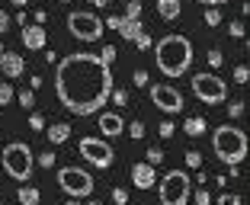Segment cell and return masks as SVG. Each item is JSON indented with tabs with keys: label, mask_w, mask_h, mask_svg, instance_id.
Returning <instances> with one entry per match:
<instances>
[{
	"label": "cell",
	"mask_w": 250,
	"mask_h": 205,
	"mask_svg": "<svg viewBox=\"0 0 250 205\" xmlns=\"http://www.w3.org/2000/svg\"><path fill=\"white\" fill-rule=\"evenodd\" d=\"M212 147H215L221 164H228V167L231 164H241L247 157V135L241 128H234V125H218L212 135Z\"/></svg>",
	"instance_id": "3"
},
{
	"label": "cell",
	"mask_w": 250,
	"mask_h": 205,
	"mask_svg": "<svg viewBox=\"0 0 250 205\" xmlns=\"http://www.w3.org/2000/svg\"><path fill=\"white\" fill-rule=\"evenodd\" d=\"M90 3H96V7H106V3H109V0H90Z\"/></svg>",
	"instance_id": "43"
},
{
	"label": "cell",
	"mask_w": 250,
	"mask_h": 205,
	"mask_svg": "<svg viewBox=\"0 0 250 205\" xmlns=\"http://www.w3.org/2000/svg\"><path fill=\"white\" fill-rule=\"evenodd\" d=\"M208 64H212V67H221V51H218V48L208 51Z\"/></svg>",
	"instance_id": "34"
},
{
	"label": "cell",
	"mask_w": 250,
	"mask_h": 205,
	"mask_svg": "<svg viewBox=\"0 0 250 205\" xmlns=\"http://www.w3.org/2000/svg\"><path fill=\"white\" fill-rule=\"evenodd\" d=\"M206 22H208V26H218V22H221V10L218 7H208L206 10Z\"/></svg>",
	"instance_id": "22"
},
{
	"label": "cell",
	"mask_w": 250,
	"mask_h": 205,
	"mask_svg": "<svg viewBox=\"0 0 250 205\" xmlns=\"http://www.w3.org/2000/svg\"><path fill=\"white\" fill-rule=\"evenodd\" d=\"M0 71L16 81V77H22V71H26V61H22L20 55H13V51H3V55H0Z\"/></svg>",
	"instance_id": "14"
},
{
	"label": "cell",
	"mask_w": 250,
	"mask_h": 205,
	"mask_svg": "<svg viewBox=\"0 0 250 205\" xmlns=\"http://www.w3.org/2000/svg\"><path fill=\"white\" fill-rule=\"evenodd\" d=\"M112 199H116L119 205H125V199H128V192H125V189H119V186H116V189H112Z\"/></svg>",
	"instance_id": "38"
},
{
	"label": "cell",
	"mask_w": 250,
	"mask_h": 205,
	"mask_svg": "<svg viewBox=\"0 0 250 205\" xmlns=\"http://www.w3.org/2000/svg\"><path fill=\"white\" fill-rule=\"evenodd\" d=\"M45 132H48V141H52V144H64V141L71 138V125L58 122V125H52V128H45Z\"/></svg>",
	"instance_id": "17"
},
{
	"label": "cell",
	"mask_w": 250,
	"mask_h": 205,
	"mask_svg": "<svg viewBox=\"0 0 250 205\" xmlns=\"http://www.w3.org/2000/svg\"><path fill=\"white\" fill-rule=\"evenodd\" d=\"M161 205H186L189 199V176L183 170H170L161 180Z\"/></svg>",
	"instance_id": "6"
},
{
	"label": "cell",
	"mask_w": 250,
	"mask_h": 205,
	"mask_svg": "<svg viewBox=\"0 0 250 205\" xmlns=\"http://www.w3.org/2000/svg\"><path fill=\"white\" fill-rule=\"evenodd\" d=\"M55 93L61 106L74 116H93L103 109L112 93V71L100 55L77 51L58 61L55 71Z\"/></svg>",
	"instance_id": "1"
},
{
	"label": "cell",
	"mask_w": 250,
	"mask_h": 205,
	"mask_svg": "<svg viewBox=\"0 0 250 205\" xmlns=\"http://www.w3.org/2000/svg\"><path fill=\"white\" fill-rule=\"evenodd\" d=\"M151 102H154L161 112H180L183 109V93H180L177 87H170V83H154L151 87Z\"/></svg>",
	"instance_id": "10"
},
{
	"label": "cell",
	"mask_w": 250,
	"mask_h": 205,
	"mask_svg": "<svg viewBox=\"0 0 250 205\" xmlns=\"http://www.w3.org/2000/svg\"><path fill=\"white\" fill-rule=\"evenodd\" d=\"M39 199H42V192L36 186H22L20 189V205H39Z\"/></svg>",
	"instance_id": "19"
},
{
	"label": "cell",
	"mask_w": 250,
	"mask_h": 205,
	"mask_svg": "<svg viewBox=\"0 0 250 205\" xmlns=\"http://www.w3.org/2000/svg\"><path fill=\"white\" fill-rule=\"evenodd\" d=\"M45 42H48V32H45V26H22V45L29 51H42Z\"/></svg>",
	"instance_id": "12"
},
{
	"label": "cell",
	"mask_w": 250,
	"mask_h": 205,
	"mask_svg": "<svg viewBox=\"0 0 250 205\" xmlns=\"http://www.w3.org/2000/svg\"><path fill=\"white\" fill-rule=\"evenodd\" d=\"M154 167H151V164H135L132 167V183L138 186V189H151V186H154Z\"/></svg>",
	"instance_id": "15"
},
{
	"label": "cell",
	"mask_w": 250,
	"mask_h": 205,
	"mask_svg": "<svg viewBox=\"0 0 250 205\" xmlns=\"http://www.w3.org/2000/svg\"><path fill=\"white\" fill-rule=\"evenodd\" d=\"M218 205H241V196H234V192H225V196H218Z\"/></svg>",
	"instance_id": "29"
},
{
	"label": "cell",
	"mask_w": 250,
	"mask_h": 205,
	"mask_svg": "<svg viewBox=\"0 0 250 205\" xmlns=\"http://www.w3.org/2000/svg\"><path fill=\"white\" fill-rule=\"evenodd\" d=\"M0 55H3V42H0Z\"/></svg>",
	"instance_id": "47"
},
{
	"label": "cell",
	"mask_w": 250,
	"mask_h": 205,
	"mask_svg": "<svg viewBox=\"0 0 250 205\" xmlns=\"http://www.w3.org/2000/svg\"><path fill=\"white\" fill-rule=\"evenodd\" d=\"M128 135H132V138H145V122H141V119L132 122V125H128Z\"/></svg>",
	"instance_id": "27"
},
{
	"label": "cell",
	"mask_w": 250,
	"mask_h": 205,
	"mask_svg": "<svg viewBox=\"0 0 250 205\" xmlns=\"http://www.w3.org/2000/svg\"><path fill=\"white\" fill-rule=\"evenodd\" d=\"M90 205H103V202H96V199H90Z\"/></svg>",
	"instance_id": "46"
},
{
	"label": "cell",
	"mask_w": 250,
	"mask_h": 205,
	"mask_svg": "<svg viewBox=\"0 0 250 205\" xmlns=\"http://www.w3.org/2000/svg\"><path fill=\"white\" fill-rule=\"evenodd\" d=\"M228 112H231V116H241V112H244V102H231V106H228Z\"/></svg>",
	"instance_id": "40"
},
{
	"label": "cell",
	"mask_w": 250,
	"mask_h": 205,
	"mask_svg": "<svg viewBox=\"0 0 250 205\" xmlns=\"http://www.w3.org/2000/svg\"><path fill=\"white\" fill-rule=\"evenodd\" d=\"M196 205H212V196H208V189H199V192H196Z\"/></svg>",
	"instance_id": "33"
},
{
	"label": "cell",
	"mask_w": 250,
	"mask_h": 205,
	"mask_svg": "<svg viewBox=\"0 0 250 205\" xmlns=\"http://www.w3.org/2000/svg\"><path fill=\"white\" fill-rule=\"evenodd\" d=\"M186 167H192V170L202 167V157H199V151H186Z\"/></svg>",
	"instance_id": "23"
},
{
	"label": "cell",
	"mask_w": 250,
	"mask_h": 205,
	"mask_svg": "<svg viewBox=\"0 0 250 205\" xmlns=\"http://www.w3.org/2000/svg\"><path fill=\"white\" fill-rule=\"evenodd\" d=\"M7 29H10V16L3 13V10H0V36H3V32H7Z\"/></svg>",
	"instance_id": "39"
},
{
	"label": "cell",
	"mask_w": 250,
	"mask_h": 205,
	"mask_svg": "<svg viewBox=\"0 0 250 205\" xmlns=\"http://www.w3.org/2000/svg\"><path fill=\"white\" fill-rule=\"evenodd\" d=\"M58 3H71V0H58Z\"/></svg>",
	"instance_id": "48"
},
{
	"label": "cell",
	"mask_w": 250,
	"mask_h": 205,
	"mask_svg": "<svg viewBox=\"0 0 250 205\" xmlns=\"http://www.w3.org/2000/svg\"><path fill=\"white\" fill-rule=\"evenodd\" d=\"M183 132L189 135V138H199V135L206 132V119H202V116H189L186 125H183Z\"/></svg>",
	"instance_id": "18"
},
{
	"label": "cell",
	"mask_w": 250,
	"mask_h": 205,
	"mask_svg": "<svg viewBox=\"0 0 250 205\" xmlns=\"http://www.w3.org/2000/svg\"><path fill=\"white\" fill-rule=\"evenodd\" d=\"M164 161V154H161V147H151V151H147V161L145 164H151V167H157V164Z\"/></svg>",
	"instance_id": "25"
},
{
	"label": "cell",
	"mask_w": 250,
	"mask_h": 205,
	"mask_svg": "<svg viewBox=\"0 0 250 205\" xmlns=\"http://www.w3.org/2000/svg\"><path fill=\"white\" fill-rule=\"evenodd\" d=\"M106 26H109V29H116L119 36L122 39H128V42H135V39L141 36V20H125V16H109V20H106Z\"/></svg>",
	"instance_id": "11"
},
{
	"label": "cell",
	"mask_w": 250,
	"mask_h": 205,
	"mask_svg": "<svg viewBox=\"0 0 250 205\" xmlns=\"http://www.w3.org/2000/svg\"><path fill=\"white\" fill-rule=\"evenodd\" d=\"M192 93H196V100L208 102V106H218V102L228 100V83L221 81L218 74L202 71V74H192Z\"/></svg>",
	"instance_id": "5"
},
{
	"label": "cell",
	"mask_w": 250,
	"mask_h": 205,
	"mask_svg": "<svg viewBox=\"0 0 250 205\" xmlns=\"http://www.w3.org/2000/svg\"><path fill=\"white\" fill-rule=\"evenodd\" d=\"M67 29H71L74 39H81V42H96V39L103 36V20L93 13H87V10H77V13L67 16Z\"/></svg>",
	"instance_id": "7"
},
{
	"label": "cell",
	"mask_w": 250,
	"mask_h": 205,
	"mask_svg": "<svg viewBox=\"0 0 250 205\" xmlns=\"http://www.w3.org/2000/svg\"><path fill=\"white\" fill-rule=\"evenodd\" d=\"M199 3H206V7H221L225 0H199Z\"/></svg>",
	"instance_id": "42"
},
{
	"label": "cell",
	"mask_w": 250,
	"mask_h": 205,
	"mask_svg": "<svg viewBox=\"0 0 250 205\" xmlns=\"http://www.w3.org/2000/svg\"><path fill=\"white\" fill-rule=\"evenodd\" d=\"M157 13H161L164 20H177V16L183 13V7H180V0H157Z\"/></svg>",
	"instance_id": "16"
},
{
	"label": "cell",
	"mask_w": 250,
	"mask_h": 205,
	"mask_svg": "<svg viewBox=\"0 0 250 205\" xmlns=\"http://www.w3.org/2000/svg\"><path fill=\"white\" fill-rule=\"evenodd\" d=\"M112 100H116V106H125V100H128V93H125V90H112Z\"/></svg>",
	"instance_id": "35"
},
{
	"label": "cell",
	"mask_w": 250,
	"mask_h": 205,
	"mask_svg": "<svg viewBox=\"0 0 250 205\" xmlns=\"http://www.w3.org/2000/svg\"><path fill=\"white\" fill-rule=\"evenodd\" d=\"M32 102H36V96H32V90H22V93H20V106H26V109H32Z\"/></svg>",
	"instance_id": "30"
},
{
	"label": "cell",
	"mask_w": 250,
	"mask_h": 205,
	"mask_svg": "<svg viewBox=\"0 0 250 205\" xmlns=\"http://www.w3.org/2000/svg\"><path fill=\"white\" fill-rule=\"evenodd\" d=\"M132 81H135V87H147V71H135Z\"/></svg>",
	"instance_id": "32"
},
{
	"label": "cell",
	"mask_w": 250,
	"mask_h": 205,
	"mask_svg": "<svg viewBox=\"0 0 250 205\" xmlns=\"http://www.w3.org/2000/svg\"><path fill=\"white\" fill-rule=\"evenodd\" d=\"M100 132L106 135V138H119V135L125 132V122L119 112H100Z\"/></svg>",
	"instance_id": "13"
},
{
	"label": "cell",
	"mask_w": 250,
	"mask_h": 205,
	"mask_svg": "<svg viewBox=\"0 0 250 205\" xmlns=\"http://www.w3.org/2000/svg\"><path fill=\"white\" fill-rule=\"evenodd\" d=\"M64 205H81V202H77V199H71V202H64Z\"/></svg>",
	"instance_id": "45"
},
{
	"label": "cell",
	"mask_w": 250,
	"mask_h": 205,
	"mask_svg": "<svg viewBox=\"0 0 250 205\" xmlns=\"http://www.w3.org/2000/svg\"><path fill=\"white\" fill-rule=\"evenodd\" d=\"M29 125H32V132H45V119L39 116V112H32V116H29Z\"/></svg>",
	"instance_id": "28"
},
{
	"label": "cell",
	"mask_w": 250,
	"mask_h": 205,
	"mask_svg": "<svg viewBox=\"0 0 250 205\" xmlns=\"http://www.w3.org/2000/svg\"><path fill=\"white\" fill-rule=\"evenodd\" d=\"M77 154H81L83 161H90L93 167H100V170H109L112 161H116V151H112L103 138H90V135H87V138H81Z\"/></svg>",
	"instance_id": "9"
},
{
	"label": "cell",
	"mask_w": 250,
	"mask_h": 205,
	"mask_svg": "<svg viewBox=\"0 0 250 205\" xmlns=\"http://www.w3.org/2000/svg\"><path fill=\"white\" fill-rule=\"evenodd\" d=\"M58 186L67 196L81 199V196H90V192H93V176L81 167H61L58 170Z\"/></svg>",
	"instance_id": "8"
},
{
	"label": "cell",
	"mask_w": 250,
	"mask_h": 205,
	"mask_svg": "<svg viewBox=\"0 0 250 205\" xmlns=\"http://www.w3.org/2000/svg\"><path fill=\"white\" fill-rule=\"evenodd\" d=\"M26 3H29V0H13V7H26Z\"/></svg>",
	"instance_id": "44"
},
{
	"label": "cell",
	"mask_w": 250,
	"mask_h": 205,
	"mask_svg": "<svg viewBox=\"0 0 250 205\" xmlns=\"http://www.w3.org/2000/svg\"><path fill=\"white\" fill-rule=\"evenodd\" d=\"M231 36H234V39L244 36V26H241V22H234V26H231Z\"/></svg>",
	"instance_id": "41"
},
{
	"label": "cell",
	"mask_w": 250,
	"mask_h": 205,
	"mask_svg": "<svg viewBox=\"0 0 250 205\" xmlns=\"http://www.w3.org/2000/svg\"><path fill=\"white\" fill-rule=\"evenodd\" d=\"M234 81H237V83H247V81H250L247 64H237V67H234Z\"/></svg>",
	"instance_id": "24"
},
{
	"label": "cell",
	"mask_w": 250,
	"mask_h": 205,
	"mask_svg": "<svg viewBox=\"0 0 250 205\" xmlns=\"http://www.w3.org/2000/svg\"><path fill=\"white\" fill-rule=\"evenodd\" d=\"M0 164H3V170H7V176H13V180H29L32 176V151L29 144H22V141H10L3 151H0Z\"/></svg>",
	"instance_id": "4"
},
{
	"label": "cell",
	"mask_w": 250,
	"mask_h": 205,
	"mask_svg": "<svg viewBox=\"0 0 250 205\" xmlns=\"http://www.w3.org/2000/svg\"><path fill=\"white\" fill-rule=\"evenodd\" d=\"M100 58H103V61H106V64H109V67H112V61H116V45H106V48H103V51H100Z\"/></svg>",
	"instance_id": "26"
},
{
	"label": "cell",
	"mask_w": 250,
	"mask_h": 205,
	"mask_svg": "<svg viewBox=\"0 0 250 205\" xmlns=\"http://www.w3.org/2000/svg\"><path fill=\"white\" fill-rule=\"evenodd\" d=\"M39 164H42V167H55V154L52 151H42V154H39Z\"/></svg>",
	"instance_id": "31"
},
{
	"label": "cell",
	"mask_w": 250,
	"mask_h": 205,
	"mask_svg": "<svg viewBox=\"0 0 250 205\" xmlns=\"http://www.w3.org/2000/svg\"><path fill=\"white\" fill-rule=\"evenodd\" d=\"M161 138H173V122H161Z\"/></svg>",
	"instance_id": "37"
},
{
	"label": "cell",
	"mask_w": 250,
	"mask_h": 205,
	"mask_svg": "<svg viewBox=\"0 0 250 205\" xmlns=\"http://www.w3.org/2000/svg\"><path fill=\"white\" fill-rule=\"evenodd\" d=\"M13 102V83L0 81V106H10Z\"/></svg>",
	"instance_id": "20"
},
{
	"label": "cell",
	"mask_w": 250,
	"mask_h": 205,
	"mask_svg": "<svg viewBox=\"0 0 250 205\" xmlns=\"http://www.w3.org/2000/svg\"><path fill=\"white\" fill-rule=\"evenodd\" d=\"M154 61L164 77H183L192 64V45L186 36H164L154 45Z\"/></svg>",
	"instance_id": "2"
},
{
	"label": "cell",
	"mask_w": 250,
	"mask_h": 205,
	"mask_svg": "<svg viewBox=\"0 0 250 205\" xmlns=\"http://www.w3.org/2000/svg\"><path fill=\"white\" fill-rule=\"evenodd\" d=\"M125 20H141V3H138V0H128V7H125Z\"/></svg>",
	"instance_id": "21"
},
{
	"label": "cell",
	"mask_w": 250,
	"mask_h": 205,
	"mask_svg": "<svg viewBox=\"0 0 250 205\" xmlns=\"http://www.w3.org/2000/svg\"><path fill=\"white\" fill-rule=\"evenodd\" d=\"M135 45H138V48H151V36H147V32H141V36L135 39Z\"/></svg>",
	"instance_id": "36"
}]
</instances>
